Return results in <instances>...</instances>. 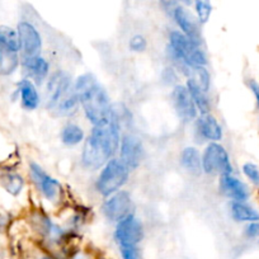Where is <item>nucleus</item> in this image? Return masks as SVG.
Here are the masks:
<instances>
[{
	"mask_svg": "<svg viewBox=\"0 0 259 259\" xmlns=\"http://www.w3.org/2000/svg\"><path fill=\"white\" fill-rule=\"evenodd\" d=\"M166 55L174 68H177L182 62L189 65H202V66H206L208 62L203 47L192 42L179 29H173L169 33Z\"/></svg>",
	"mask_w": 259,
	"mask_h": 259,
	"instance_id": "nucleus-3",
	"label": "nucleus"
},
{
	"mask_svg": "<svg viewBox=\"0 0 259 259\" xmlns=\"http://www.w3.org/2000/svg\"><path fill=\"white\" fill-rule=\"evenodd\" d=\"M194 131L198 139L207 143H220L224 138V128L212 113L198 114L194 121Z\"/></svg>",
	"mask_w": 259,
	"mask_h": 259,
	"instance_id": "nucleus-18",
	"label": "nucleus"
},
{
	"mask_svg": "<svg viewBox=\"0 0 259 259\" xmlns=\"http://www.w3.org/2000/svg\"><path fill=\"white\" fill-rule=\"evenodd\" d=\"M122 259H143L141 251L138 245L134 246H119Z\"/></svg>",
	"mask_w": 259,
	"mask_h": 259,
	"instance_id": "nucleus-28",
	"label": "nucleus"
},
{
	"mask_svg": "<svg viewBox=\"0 0 259 259\" xmlns=\"http://www.w3.org/2000/svg\"><path fill=\"white\" fill-rule=\"evenodd\" d=\"M248 88L251 92L254 97V101H255V107L259 111V81L255 79H249L248 80Z\"/></svg>",
	"mask_w": 259,
	"mask_h": 259,
	"instance_id": "nucleus-32",
	"label": "nucleus"
},
{
	"mask_svg": "<svg viewBox=\"0 0 259 259\" xmlns=\"http://www.w3.org/2000/svg\"><path fill=\"white\" fill-rule=\"evenodd\" d=\"M177 24L179 31L186 34L192 42L198 46H202V32H201V24L197 21L196 16L191 13L183 4H179L173 12L170 17Z\"/></svg>",
	"mask_w": 259,
	"mask_h": 259,
	"instance_id": "nucleus-13",
	"label": "nucleus"
},
{
	"mask_svg": "<svg viewBox=\"0 0 259 259\" xmlns=\"http://www.w3.org/2000/svg\"><path fill=\"white\" fill-rule=\"evenodd\" d=\"M181 166L188 174L198 177L203 173L202 170V154L196 146H186L179 155Z\"/></svg>",
	"mask_w": 259,
	"mask_h": 259,
	"instance_id": "nucleus-19",
	"label": "nucleus"
},
{
	"mask_svg": "<svg viewBox=\"0 0 259 259\" xmlns=\"http://www.w3.org/2000/svg\"><path fill=\"white\" fill-rule=\"evenodd\" d=\"M219 191L224 197L235 202H248L251 196L248 184L234 174L219 177Z\"/></svg>",
	"mask_w": 259,
	"mask_h": 259,
	"instance_id": "nucleus-17",
	"label": "nucleus"
},
{
	"mask_svg": "<svg viewBox=\"0 0 259 259\" xmlns=\"http://www.w3.org/2000/svg\"><path fill=\"white\" fill-rule=\"evenodd\" d=\"M194 12H196V18L200 22V24H206L211 18L212 14V4L211 0H193Z\"/></svg>",
	"mask_w": 259,
	"mask_h": 259,
	"instance_id": "nucleus-25",
	"label": "nucleus"
},
{
	"mask_svg": "<svg viewBox=\"0 0 259 259\" xmlns=\"http://www.w3.org/2000/svg\"><path fill=\"white\" fill-rule=\"evenodd\" d=\"M12 101L19 102L22 108L27 112H33L41 104V94L38 85L27 78H22L17 81L16 88L12 93Z\"/></svg>",
	"mask_w": 259,
	"mask_h": 259,
	"instance_id": "nucleus-16",
	"label": "nucleus"
},
{
	"mask_svg": "<svg viewBox=\"0 0 259 259\" xmlns=\"http://www.w3.org/2000/svg\"><path fill=\"white\" fill-rule=\"evenodd\" d=\"M144 234L145 230L141 220L135 213H131L116 224L114 238L119 246H134L141 243Z\"/></svg>",
	"mask_w": 259,
	"mask_h": 259,
	"instance_id": "nucleus-9",
	"label": "nucleus"
},
{
	"mask_svg": "<svg viewBox=\"0 0 259 259\" xmlns=\"http://www.w3.org/2000/svg\"><path fill=\"white\" fill-rule=\"evenodd\" d=\"M128 49L130 51L136 52V54L145 52L148 49V41L143 34H134L128 41Z\"/></svg>",
	"mask_w": 259,
	"mask_h": 259,
	"instance_id": "nucleus-27",
	"label": "nucleus"
},
{
	"mask_svg": "<svg viewBox=\"0 0 259 259\" xmlns=\"http://www.w3.org/2000/svg\"><path fill=\"white\" fill-rule=\"evenodd\" d=\"M202 170L207 176L234 174L230 155L220 143H208L202 153Z\"/></svg>",
	"mask_w": 259,
	"mask_h": 259,
	"instance_id": "nucleus-7",
	"label": "nucleus"
},
{
	"mask_svg": "<svg viewBox=\"0 0 259 259\" xmlns=\"http://www.w3.org/2000/svg\"><path fill=\"white\" fill-rule=\"evenodd\" d=\"M230 215L236 223H253L259 221V211L248 202H230Z\"/></svg>",
	"mask_w": 259,
	"mask_h": 259,
	"instance_id": "nucleus-23",
	"label": "nucleus"
},
{
	"mask_svg": "<svg viewBox=\"0 0 259 259\" xmlns=\"http://www.w3.org/2000/svg\"><path fill=\"white\" fill-rule=\"evenodd\" d=\"M118 158L130 169L136 170L144 158V145L140 138L134 134H124L121 138L118 148Z\"/></svg>",
	"mask_w": 259,
	"mask_h": 259,
	"instance_id": "nucleus-11",
	"label": "nucleus"
},
{
	"mask_svg": "<svg viewBox=\"0 0 259 259\" xmlns=\"http://www.w3.org/2000/svg\"><path fill=\"white\" fill-rule=\"evenodd\" d=\"M21 69V54H0V76L9 78Z\"/></svg>",
	"mask_w": 259,
	"mask_h": 259,
	"instance_id": "nucleus-24",
	"label": "nucleus"
},
{
	"mask_svg": "<svg viewBox=\"0 0 259 259\" xmlns=\"http://www.w3.org/2000/svg\"><path fill=\"white\" fill-rule=\"evenodd\" d=\"M85 131L76 122H66L60 131V140L68 148H74L85 141Z\"/></svg>",
	"mask_w": 259,
	"mask_h": 259,
	"instance_id": "nucleus-21",
	"label": "nucleus"
},
{
	"mask_svg": "<svg viewBox=\"0 0 259 259\" xmlns=\"http://www.w3.org/2000/svg\"><path fill=\"white\" fill-rule=\"evenodd\" d=\"M161 78H163V81L168 85H177V78H178V71H177L176 68L173 66H169V68H165L161 73Z\"/></svg>",
	"mask_w": 259,
	"mask_h": 259,
	"instance_id": "nucleus-29",
	"label": "nucleus"
},
{
	"mask_svg": "<svg viewBox=\"0 0 259 259\" xmlns=\"http://www.w3.org/2000/svg\"><path fill=\"white\" fill-rule=\"evenodd\" d=\"M16 29L21 42V55H41L44 41L38 28L32 22L21 21L17 24Z\"/></svg>",
	"mask_w": 259,
	"mask_h": 259,
	"instance_id": "nucleus-14",
	"label": "nucleus"
},
{
	"mask_svg": "<svg viewBox=\"0 0 259 259\" xmlns=\"http://www.w3.org/2000/svg\"><path fill=\"white\" fill-rule=\"evenodd\" d=\"M186 87L188 89L189 94H191L192 99H193L194 104L197 107L198 113H210L211 108H212V104H211V99L208 97V92L201 88L200 84L191 78L186 80Z\"/></svg>",
	"mask_w": 259,
	"mask_h": 259,
	"instance_id": "nucleus-20",
	"label": "nucleus"
},
{
	"mask_svg": "<svg viewBox=\"0 0 259 259\" xmlns=\"http://www.w3.org/2000/svg\"><path fill=\"white\" fill-rule=\"evenodd\" d=\"M130 169L119 158H112L99 171L96 181V189L102 197L107 198L121 191L130 178Z\"/></svg>",
	"mask_w": 259,
	"mask_h": 259,
	"instance_id": "nucleus-4",
	"label": "nucleus"
},
{
	"mask_svg": "<svg viewBox=\"0 0 259 259\" xmlns=\"http://www.w3.org/2000/svg\"><path fill=\"white\" fill-rule=\"evenodd\" d=\"M28 177L32 186L45 201L50 203H59L62 200L64 188L60 181L47 173L37 161H29Z\"/></svg>",
	"mask_w": 259,
	"mask_h": 259,
	"instance_id": "nucleus-6",
	"label": "nucleus"
},
{
	"mask_svg": "<svg viewBox=\"0 0 259 259\" xmlns=\"http://www.w3.org/2000/svg\"><path fill=\"white\" fill-rule=\"evenodd\" d=\"M27 187L26 177L17 170L16 166L3 164L0 165V191L12 198H19Z\"/></svg>",
	"mask_w": 259,
	"mask_h": 259,
	"instance_id": "nucleus-15",
	"label": "nucleus"
},
{
	"mask_svg": "<svg viewBox=\"0 0 259 259\" xmlns=\"http://www.w3.org/2000/svg\"><path fill=\"white\" fill-rule=\"evenodd\" d=\"M21 71L23 78L29 79L39 87L45 84L51 74V66L42 55H21Z\"/></svg>",
	"mask_w": 259,
	"mask_h": 259,
	"instance_id": "nucleus-12",
	"label": "nucleus"
},
{
	"mask_svg": "<svg viewBox=\"0 0 259 259\" xmlns=\"http://www.w3.org/2000/svg\"><path fill=\"white\" fill-rule=\"evenodd\" d=\"M241 171H243L244 177L249 181V183L259 187V166L256 164L246 161L241 165Z\"/></svg>",
	"mask_w": 259,
	"mask_h": 259,
	"instance_id": "nucleus-26",
	"label": "nucleus"
},
{
	"mask_svg": "<svg viewBox=\"0 0 259 259\" xmlns=\"http://www.w3.org/2000/svg\"><path fill=\"white\" fill-rule=\"evenodd\" d=\"M74 92V80L66 70H55L45 81V102L47 111L55 113L62 101Z\"/></svg>",
	"mask_w": 259,
	"mask_h": 259,
	"instance_id": "nucleus-5",
	"label": "nucleus"
},
{
	"mask_svg": "<svg viewBox=\"0 0 259 259\" xmlns=\"http://www.w3.org/2000/svg\"><path fill=\"white\" fill-rule=\"evenodd\" d=\"M39 259H55V258H52V256H42V258Z\"/></svg>",
	"mask_w": 259,
	"mask_h": 259,
	"instance_id": "nucleus-34",
	"label": "nucleus"
},
{
	"mask_svg": "<svg viewBox=\"0 0 259 259\" xmlns=\"http://www.w3.org/2000/svg\"><path fill=\"white\" fill-rule=\"evenodd\" d=\"M244 235L248 239H259V221L246 224L244 228Z\"/></svg>",
	"mask_w": 259,
	"mask_h": 259,
	"instance_id": "nucleus-30",
	"label": "nucleus"
},
{
	"mask_svg": "<svg viewBox=\"0 0 259 259\" xmlns=\"http://www.w3.org/2000/svg\"><path fill=\"white\" fill-rule=\"evenodd\" d=\"M170 101L177 116L184 123H191L198 117V109L187 89L186 84H177L171 88Z\"/></svg>",
	"mask_w": 259,
	"mask_h": 259,
	"instance_id": "nucleus-10",
	"label": "nucleus"
},
{
	"mask_svg": "<svg viewBox=\"0 0 259 259\" xmlns=\"http://www.w3.org/2000/svg\"><path fill=\"white\" fill-rule=\"evenodd\" d=\"M258 244H259V240H258Z\"/></svg>",
	"mask_w": 259,
	"mask_h": 259,
	"instance_id": "nucleus-35",
	"label": "nucleus"
},
{
	"mask_svg": "<svg viewBox=\"0 0 259 259\" xmlns=\"http://www.w3.org/2000/svg\"><path fill=\"white\" fill-rule=\"evenodd\" d=\"M159 4H160L161 9L165 12L166 16L171 17V14H173V12L176 11L177 7L182 3L179 2V0H159Z\"/></svg>",
	"mask_w": 259,
	"mask_h": 259,
	"instance_id": "nucleus-31",
	"label": "nucleus"
},
{
	"mask_svg": "<svg viewBox=\"0 0 259 259\" xmlns=\"http://www.w3.org/2000/svg\"><path fill=\"white\" fill-rule=\"evenodd\" d=\"M74 89L84 116L92 126H102L114 116V107L104 87L92 73L80 74L74 80Z\"/></svg>",
	"mask_w": 259,
	"mask_h": 259,
	"instance_id": "nucleus-2",
	"label": "nucleus"
},
{
	"mask_svg": "<svg viewBox=\"0 0 259 259\" xmlns=\"http://www.w3.org/2000/svg\"><path fill=\"white\" fill-rule=\"evenodd\" d=\"M179 2H181L182 4H184V6H189L193 0H179Z\"/></svg>",
	"mask_w": 259,
	"mask_h": 259,
	"instance_id": "nucleus-33",
	"label": "nucleus"
},
{
	"mask_svg": "<svg viewBox=\"0 0 259 259\" xmlns=\"http://www.w3.org/2000/svg\"><path fill=\"white\" fill-rule=\"evenodd\" d=\"M133 196L126 189L116 192L102 203V213L111 223H118L126 216L134 213Z\"/></svg>",
	"mask_w": 259,
	"mask_h": 259,
	"instance_id": "nucleus-8",
	"label": "nucleus"
},
{
	"mask_svg": "<svg viewBox=\"0 0 259 259\" xmlns=\"http://www.w3.org/2000/svg\"><path fill=\"white\" fill-rule=\"evenodd\" d=\"M121 122L116 111L111 121L102 126H92L81 150V165L89 171L101 170L118 153L121 143Z\"/></svg>",
	"mask_w": 259,
	"mask_h": 259,
	"instance_id": "nucleus-1",
	"label": "nucleus"
},
{
	"mask_svg": "<svg viewBox=\"0 0 259 259\" xmlns=\"http://www.w3.org/2000/svg\"><path fill=\"white\" fill-rule=\"evenodd\" d=\"M0 54H21L17 29L7 24L0 26Z\"/></svg>",
	"mask_w": 259,
	"mask_h": 259,
	"instance_id": "nucleus-22",
	"label": "nucleus"
}]
</instances>
